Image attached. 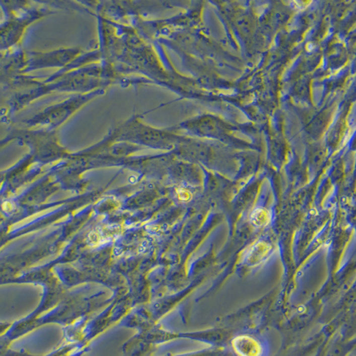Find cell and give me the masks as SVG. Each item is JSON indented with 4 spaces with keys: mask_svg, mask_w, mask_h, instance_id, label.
<instances>
[{
    "mask_svg": "<svg viewBox=\"0 0 356 356\" xmlns=\"http://www.w3.org/2000/svg\"><path fill=\"white\" fill-rule=\"evenodd\" d=\"M234 347L241 356H258L260 347L250 337H239L234 342Z\"/></svg>",
    "mask_w": 356,
    "mask_h": 356,
    "instance_id": "obj_1",
    "label": "cell"
},
{
    "mask_svg": "<svg viewBox=\"0 0 356 356\" xmlns=\"http://www.w3.org/2000/svg\"><path fill=\"white\" fill-rule=\"evenodd\" d=\"M253 222L257 226H263L266 224V221L268 220V216L265 214L264 210L256 211L252 217Z\"/></svg>",
    "mask_w": 356,
    "mask_h": 356,
    "instance_id": "obj_2",
    "label": "cell"
}]
</instances>
